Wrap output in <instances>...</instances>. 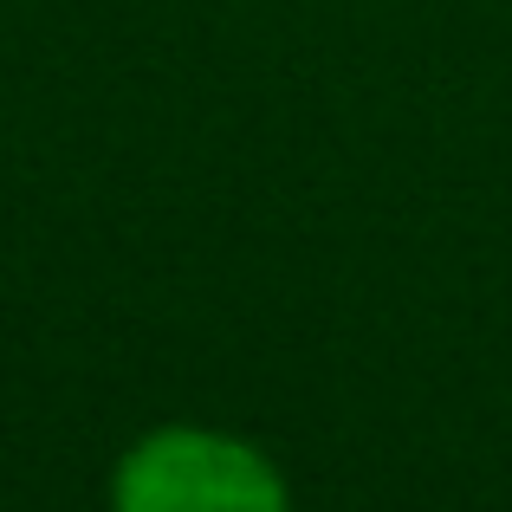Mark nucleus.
<instances>
[{
	"instance_id": "f257e3e1",
	"label": "nucleus",
	"mask_w": 512,
	"mask_h": 512,
	"mask_svg": "<svg viewBox=\"0 0 512 512\" xmlns=\"http://www.w3.org/2000/svg\"><path fill=\"white\" fill-rule=\"evenodd\" d=\"M104 512H292V480L253 435L156 422L117 454Z\"/></svg>"
}]
</instances>
